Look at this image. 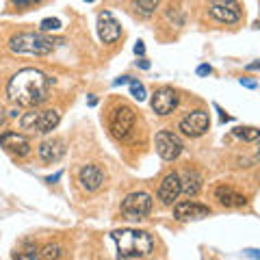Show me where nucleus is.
<instances>
[{
    "instance_id": "obj_7",
    "label": "nucleus",
    "mask_w": 260,
    "mask_h": 260,
    "mask_svg": "<svg viewBox=\"0 0 260 260\" xmlns=\"http://www.w3.org/2000/svg\"><path fill=\"white\" fill-rule=\"evenodd\" d=\"M154 145H156V152H158V156L162 160H176L184 150L180 137L169 133V130H160V133H156Z\"/></svg>"
},
{
    "instance_id": "obj_32",
    "label": "nucleus",
    "mask_w": 260,
    "mask_h": 260,
    "mask_svg": "<svg viewBox=\"0 0 260 260\" xmlns=\"http://www.w3.org/2000/svg\"><path fill=\"white\" fill-rule=\"evenodd\" d=\"M258 65H260V63L256 61V63H251V65H247V70H258Z\"/></svg>"
},
{
    "instance_id": "obj_21",
    "label": "nucleus",
    "mask_w": 260,
    "mask_h": 260,
    "mask_svg": "<svg viewBox=\"0 0 260 260\" xmlns=\"http://www.w3.org/2000/svg\"><path fill=\"white\" fill-rule=\"evenodd\" d=\"M128 85H130V95H133L135 100L143 102V100H145V87H143V83H139V78H133V76H130Z\"/></svg>"
},
{
    "instance_id": "obj_22",
    "label": "nucleus",
    "mask_w": 260,
    "mask_h": 260,
    "mask_svg": "<svg viewBox=\"0 0 260 260\" xmlns=\"http://www.w3.org/2000/svg\"><path fill=\"white\" fill-rule=\"evenodd\" d=\"M39 28H42V32L59 30V28H61V20H56V18H46V20H42V24H39Z\"/></svg>"
},
{
    "instance_id": "obj_24",
    "label": "nucleus",
    "mask_w": 260,
    "mask_h": 260,
    "mask_svg": "<svg viewBox=\"0 0 260 260\" xmlns=\"http://www.w3.org/2000/svg\"><path fill=\"white\" fill-rule=\"evenodd\" d=\"M11 3L18 7V9H28V7H35V5H39L42 0H11Z\"/></svg>"
},
{
    "instance_id": "obj_19",
    "label": "nucleus",
    "mask_w": 260,
    "mask_h": 260,
    "mask_svg": "<svg viewBox=\"0 0 260 260\" xmlns=\"http://www.w3.org/2000/svg\"><path fill=\"white\" fill-rule=\"evenodd\" d=\"M160 0H133V9L141 15V18H150V15L156 11Z\"/></svg>"
},
{
    "instance_id": "obj_29",
    "label": "nucleus",
    "mask_w": 260,
    "mask_h": 260,
    "mask_svg": "<svg viewBox=\"0 0 260 260\" xmlns=\"http://www.w3.org/2000/svg\"><path fill=\"white\" fill-rule=\"evenodd\" d=\"M5 121H7V111H5L3 107H0V128L5 126Z\"/></svg>"
},
{
    "instance_id": "obj_3",
    "label": "nucleus",
    "mask_w": 260,
    "mask_h": 260,
    "mask_svg": "<svg viewBox=\"0 0 260 260\" xmlns=\"http://www.w3.org/2000/svg\"><path fill=\"white\" fill-rule=\"evenodd\" d=\"M63 44V39H52L44 35V32H20V35L11 37L9 48L15 54H35V56H46L54 52V48Z\"/></svg>"
},
{
    "instance_id": "obj_2",
    "label": "nucleus",
    "mask_w": 260,
    "mask_h": 260,
    "mask_svg": "<svg viewBox=\"0 0 260 260\" xmlns=\"http://www.w3.org/2000/svg\"><path fill=\"white\" fill-rule=\"evenodd\" d=\"M113 241L117 245V256L119 258H145L154 249V241L148 232L143 230H115L111 232Z\"/></svg>"
},
{
    "instance_id": "obj_13",
    "label": "nucleus",
    "mask_w": 260,
    "mask_h": 260,
    "mask_svg": "<svg viewBox=\"0 0 260 260\" xmlns=\"http://www.w3.org/2000/svg\"><path fill=\"white\" fill-rule=\"evenodd\" d=\"M210 215V208L208 206H202L198 202H178L174 206V217L178 221H189V219H204Z\"/></svg>"
},
{
    "instance_id": "obj_4",
    "label": "nucleus",
    "mask_w": 260,
    "mask_h": 260,
    "mask_svg": "<svg viewBox=\"0 0 260 260\" xmlns=\"http://www.w3.org/2000/svg\"><path fill=\"white\" fill-rule=\"evenodd\" d=\"M61 121V113L56 109H48V111H28L20 117V126L22 130H32V133H42L48 135L59 126Z\"/></svg>"
},
{
    "instance_id": "obj_33",
    "label": "nucleus",
    "mask_w": 260,
    "mask_h": 260,
    "mask_svg": "<svg viewBox=\"0 0 260 260\" xmlns=\"http://www.w3.org/2000/svg\"><path fill=\"white\" fill-rule=\"evenodd\" d=\"M87 3H93V0H87Z\"/></svg>"
},
{
    "instance_id": "obj_14",
    "label": "nucleus",
    "mask_w": 260,
    "mask_h": 260,
    "mask_svg": "<svg viewBox=\"0 0 260 260\" xmlns=\"http://www.w3.org/2000/svg\"><path fill=\"white\" fill-rule=\"evenodd\" d=\"M37 154L39 158L48 165H52V162H59L63 156H65V141L63 139H46L42 145L37 148Z\"/></svg>"
},
{
    "instance_id": "obj_12",
    "label": "nucleus",
    "mask_w": 260,
    "mask_h": 260,
    "mask_svg": "<svg viewBox=\"0 0 260 260\" xmlns=\"http://www.w3.org/2000/svg\"><path fill=\"white\" fill-rule=\"evenodd\" d=\"M180 193H182V189H180V176H178L176 172L167 174L160 180V186H158V200H160V204L172 206L174 202L178 200V195H180Z\"/></svg>"
},
{
    "instance_id": "obj_27",
    "label": "nucleus",
    "mask_w": 260,
    "mask_h": 260,
    "mask_svg": "<svg viewBox=\"0 0 260 260\" xmlns=\"http://www.w3.org/2000/svg\"><path fill=\"white\" fill-rule=\"evenodd\" d=\"M128 80H130V76H119L117 80H113V85H115V87H119V85H128Z\"/></svg>"
},
{
    "instance_id": "obj_15",
    "label": "nucleus",
    "mask_w": 260,
    "mask_h": 260,
    "mask_svg": "<svg viewBox=\"0 0 260 260\" xmlns=\"http://www.w3.org/2000/svg\"><path fill=\"white\" fill-rule=\"evenodd\" d=\"M78 182L85 191H98L104 184V172L98 165H85L78 172Z\"/></svg>"
},
{
    "instance_id": "obj_11",
    "label": "nucleus",
    "mask_w": 260,
    "mask_h": 260,
    "mask_svg": "<svg viewBox=\"0 0 260 260\" xmlns=\"http://www.w3.org/2000/svg\"><path fill=\"white\" fill-rule=\"evenodd\" d=\"M98 35H100L104 44H115L121 37V26H119V22L113 18L111 11H102L98 15Z\"/></svg>"
},
{
    "instance_id": "obj_6",
    "label": "nucleus",
    "mask_w": 260,
    "mask_h": 260,
    "mask_svg": "<svg viewBox=\"0 0 260 260\" xmlns=\"http://www.w3.org/2000/svg\"><path fill=\"white\" fill-rule=\"evenodd\" d=\"M135 111L126 107V104H121V107H115L111 111V117H109V128L113 137H117V139H124L128 137V133L133 130L135 126Z\"/></svg>"
},
{
    "instance_id": "obj_20",
    "label": "nucleus",
    "mask_w": 260,
    "mask_h": 260,
    "mask_svg": "<svg viewBox=\"0 0 260 260\" xmlns=\"http://www.w3.org/2000/svg\"><path fill=\"white\" fill-rule=\"evenodd\" d=\"M234 135H237L239 139H243V141H256L260 137V130L254 128V126H237L234 128Z\"/></svg>"
},
{
    "instance_id": "obj_1",
    "label": "nucleus",
    "mask_w": 260,
    "mask_h": 260,
    "mask_svg": "<svg viewBox=\"0 0 260 260\" xmlns=\"http://www.w3.org/2000/svg\"><path fill=\"white\" fill-rule=\"evenodd\" d=\"M52 83L54 80L48 78L44 72L28 68V70L18 72V74L9 80L7 95H9V100L13 104H18V107L35 109L42 102L48 100V93H50Z\"/></svg>"
},
{
    "instance_id": "obj_28",
    "label": "nucleus",
    "mask_w": 260,
    "mask_h": 260,
    "mask_svg": "<svg viewBox=\"0 0 260 260\" xmlns=\"http://www.w3.org/2000/svg\"><path fill=\"white\" fill-rule=\"evenodd\" d=\"M143 52H145L143 42H137V46H135V54H143Z\"/></svg>"
},
{
    "instance_id": "obj_18",
    "label": "nucleus",
    "mask_w": 260,
    "mask_h": 260,
    "mask_svg": "<svg viewBox=\"0 0 260 260\" xmlns=\"http://www.w3.org/2000/svg\"><path fill=\"white\" fill-rule=\"evenodd\" d=\"M180 189L189 195V198H195V195L200 193V189H202V178H200V174L198 172H186L184 174V178H180Z\"/></svg>"
},
{
    "instance_id": "obj_23",
    "label": "nucleus",
    "mask_w": 260,
    "mask_h": 260,
    "mask_svg": "<svg viewBox=\"0 0 260 260\" xmlns=\"http://www.w3.org/2000/svg\"><path fill=\"white\" fill-rule=\"evenodd\" d=\"M63 256V249L59 245H46L42 249V254H39V258H61Z\"/></svg>"
},
{
    "instance_id": "obj_5",
    "label": "nucleus",
    "mask_w": 260,
    "mask_h": 260,
    "mask_svg": "<svg viewBox=\"0 0 260 260\" xmlns=\"http://www.w3.org/2000/svg\"><path fill=\"white\" fill-rule=\"evenodd\" d=\"M121 215L126 219H145L152 213V198L148 193H130L121 202Z\"/></svg>"
},
{
    "instance_id": "obj_8",
    "label": "nucleus",
    "mask_w": 260,
    "mask_h": 260,
    "mask_svg": "<svg viewBox=\"0 0 260 260\" xmlns=\"http://www.w3.org/2000/svg\"><path fill=\"white\" fill-rule=\"evenodd\" d=\"M178 128H180V133L186 135V137H202L204 133H208L210 117H208L206 111H193L186 117L180 119Z\"/></svg>"
},
{
    "instance_id": "obj_31",
    "label": "nucleus",
    "mask_w": 260,
    "mask_h": 260,
    "mask_svg": "<svg viewBox=\"0 0 260 260\" xmlns=\"http://www.w3.org/2000/svg\"><path fill=\"white\" fill-rule=\"evenodd\" d=\"M61 178V172H56L54 176H50V178H46V182H54V180H59Z\"/></svg>"
},
{
    "instance_id": "obj_10",
    "label": "nucleus",
    "mask_w": 260,
    "mask_h": 260,
    "mask_svg": "<svg viewBox=\"0 0 260 260\" xmlns=\"http://www.w3.org/2000/svg\"><path fill=\"white\" fill-rule=\"evenodd\" d=\"M0 145H3L9 154L20 156V158H24V156H28L30 154V141L24 135L13 133V130H7V133L0 135Z\"/></svg>"
},
{
    "instance_id": "obj_17",
    "label": "nucleus",
    "mask_w": 260,
    "mask_h": 260,
    "mask_svg": "<svg viewBox=\"0 0 260 260\" xmlns=\"http://www.w3.org/2000/svg\"><path fill=\"white\" fill-rule=\"evenodd\" d=\"M208 11L215 20L223 24H237L241 20V9H232V7H225V5H210Z\"/></svg>"
},
{
    "instance_id": "obj_9",
    "label": "nucleus",
    "mask_w": 260,
    "mask_h": 260,
    "mask_svg": "<svg viewBox=\"0 0 260 260\" xmlns=\"http://www.w3.org/2000/svg\"><path fill=\"white\" fill-rule=\"evenodd\" d=\"M150 104H152V109L156 115H169V113H174L178 107V93L172 87H160L152 93Z\"/></svg>"
},
{
    "instance_id": "obj_26",
    "label": "nucleus",
    "mask_w": 260,
    "mask_h": 260,
    "mask_svg": "<svg viewBox=\"0 0 260 260\" xmlns=\"http://www.w3.org/2000/svg\"><path fill=\"white\" fill-rule=\"evenodd\" d=\"M241 85H245V87H249V89H256V87H258L256 80H247V78H241Z\"/></svg>"
},
{
    "instance_id": "obj_25",
    "label": "nucleus",
    "mask_w": 260,
    "mask_h": 260,
    "mask_svg": "<svg viewBox=\"0 0 260 260\" xmlns=\"http://www.w3.org/2000/svg\"><path fill=\"white\" fill-rule=\"evenodd\" d=\"M198 74H200V76H208V74H213V68H210V65H200V68H198Z\"/></svg>"
},
{
    "instance_id": "obj_16",
    "label": "nucleus",
    "mask_w": 260,
    "mask_h": 260,
    "mask_svg": "<svg viewBox=\"0 0 260 260\" xmlns=\"http://www.w3.org/2000/svg\"><path fill=\"white\" fill-rule=\"evenodd\" d=\"M215 198H217V202L221 206H225V208H232V206H243L245 204V195H241V193H237L232 189L230 184H221V186H217V191H215Z\"/></svg>"
},
{
    "instance_id": "obj_30",
    "label": "nucleus",
    "mask_w": 260,
    "mask_h": 260,
    "mask_svg": "<svg viewBox=\"0 0 260 260\" xmlns=\"http://www.w3.org/2000/svg\"><path fill=\"white\" fill-rule=\"evenodd\" d=\"M137 65H139V68H143V70H150V63L145 61V59H141V61H137Z\"/></svg>"
}]
</instances>
